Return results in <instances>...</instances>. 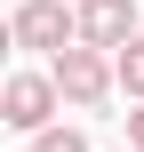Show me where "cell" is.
I'll return each mask as SVG.
<instances>
[{
    "instance_id": "obj_6",
    "label": "cell",
    "mask_w": 144,
    "mask_h": 152,
    "mask_svg": "<svg viewBox=\"0 0 144 152\" xmlns=\"http://www.w3.org/2000/svg\"><path fill=\"white\" fill-rule=\"evenodd\" d=\"M32 152H88V136H80V128H64V120H56V128H48V136H32Z\"/></svg>"
},
{
    "instance_id": "obj_5",
    "label": "cell",
    "mask_w": 144,
    "mask_h": 152,
    "mask_svg": "<svg viewBox=\"0 0 144 152\" xmlns=\"http://www.w3.org/2000/svg\"><path fill=\"white\" fill-rule=\"evenodd\" d=\"M112 64H120V88H128V104H144V40H136V48H120Z\"/></svg>"
},
{
    "instance_id": "obj_4",
    "label": "cell",
    "mask_w": 144,
    "mask_h": 152,
    "mask_svg": "<svg viewBox=\"0 0 144 152\" xmlns=\"http://www.w3.org/2000/svg\"><path fill=\"white\" fill-rule=\"evenodd\" d=\"M136 0H80V48H104V56H120V48H136Z\"/></svg>"
},
{
    "instance_id": "obj_3",
    "label": "cell",
    "mask_w": 144,
    "mask_h": 152,
    "mask_svg": "<svg viewBox=\"0 0 144 152\" xmlns=\"http://www.w3.org/2000/svg\"><path fill=\"white\" fill-rule=\"evenodd\" d=\"M56 72H8V88H0V120L16 128V136H48L56 128Z\"/></svg>"
},
{
    "instance_id": "obj_1",
    "label": "cell",
    "mask_w": 144,
    "mask_h": 152,
    "mask_svg": "<svg viewBox=\"0 0 144 152\" xmlns=\"http://www.w3.org/2000/svg\"><path fill=\"white\" fill-rule=\"evenodd\" d=\"M8 40H16V48H40V56L56 64L64 48H80V8H72V0H16Z\"/></svg>"
},
{
    "instance_id": "obj_2",
    "label": "cell",
    "mask_w": 144,
    "mask_h": 152,
    "mask_svg": "<svg viewBox=\"0 0 144 152\" xmlns=\"http://www.w3.org/2000/svg\"><path fill=\"white\" fill-rule=\"evenodd\" d=\"M48 72H56V96H64L72 112H96V104L120 88V64H112L104 48H64Z\"/></svg>"
},
{
    "instance_id": "obj_8",
    "label": "cell",
    "mask_w": 144,
    "mask_h": 152,
    "mask_svg": "<svg viewBox=\"0 0 144 152\" xmlns=\"http://www.w3.org/2000/svg\"><path fill=\"white\" fill-rule=\"evenodd\" d=\"M72 8H80V0H72Z\"/></svg>"
},
{
    "instance_id": "obj_7",
    "label": "cell",
    "mask_w": 144,
    "mask_h": 152,
    "mask_svg": "<svg viewBox=\"0 0 144 152\" xmlns=\"http://www.w3.org/2000/svg\"><path fill=\"white\" fill-rule=\"evenodd\" d=\"M128 152H144V104L128 112Z\"/></svg>"
}]
</instances>
